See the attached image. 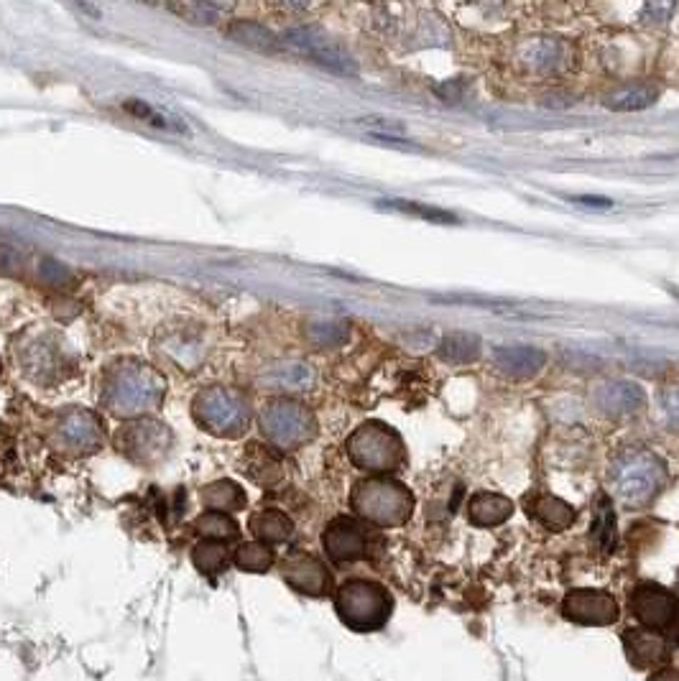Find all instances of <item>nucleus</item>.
Listing matches in <instances>:
<instances>
[{"mask_svg":"<svg viewBox=\"0 0 679 681\" xmlns=\"http://www.w3.org/2000/svg\"><path fill=\"white\" fill-rule=\"evenodd\" d=\"M611 483L623 506L641 508L667 485V465L649 449H626L613 460Z\"/></svg>","mask_w":679,"mask_h":681,"instance_id":"obj_1","label":"nucleus"},{"mask_svg":"<svg viewBox=\"0 0 679 681\" xmlns=\"http://www.w3.org/2000/svg\"><path fill=\"white\" fill-rule=\"evenodd\" d=\"M659 406H662L669 424L679 426V388H667V391L659 393Z\"/></svg>","mask_w":679,"mask_h":681,"instance_id":"obj_32","label":"nucleus"},{"mask_svg":"<svg viewBox=\"0 0 679 681\" xmlns=\"http://www.w3.org/2000/svg\"><path fill=\"white\" fill-rule=\"evenodd\" d=\"M248 528H251L253 536H256L258 541H263V544H284V541H289L291 534H294V523H291L281 511H274V508L253 513Z\"/></svg>","mask_w":679,"mask_h":681,"instance_id":"obj_20","label":"nucleus"},{"mask_svg":"<svg viewBox=\"0 0 679 681\" xmlns=\"http://www.w3.org/2000/svg\"><path fill=\"white\" fill-rule=\"evenodd\" d=\"M631 613L651 633L679 638V597L657 582H641L631 590Z\"/></svg>","mask_w":679,"mask_h":681,"instance_id":"obj_5","label":"nucleus"},{"mask_svg":"<svg viewBox=\"0 0 679 681\" xmlns=\"http://www.w3.org/2000/svg\"><path fill=\"white\" fill-rule=\"evenodd\" d=\"M202 503L217 513L240 511L246 506V493L240 490V485L230 483V480H220V483H212L202 490Z\"/></svg>","mask_w":679,"mask_h":681,"instance_id":"obj_23","label":"nucleus"},{"mask_svg":"<svg viewBox=\"0 0 679 681\" xmlns=\"http://www.w3.org/2000/svg\"><path fill=\"white\" fill-rule=\"evenodd\" d=\"M493 363L501 373L511 375V378H531L544 368L547 355L529 345H506L493 350Z\"/></svg>","mask_w":679,"mask_h":681,"instance_id":"obj_14","label":"nucleus"},{"mask_svg":"<svg viewBox=\"0 0 679 681\" xmlns=\"http://www.w3.org/2000/svg\"><path fill=\"white\" fill-rule=\"evenodd\" d=\"M623 648H626V656L631 659V664L636 669H649V666H657L659 661L667 659L669 643L667 638L659 636V633H646V630H626L623 633Z\"/></svg>","mask_w":679,"mask_h":681,"instance_id":"obj_16","label":"nucleus"},{"mask_svg":"<svg viewBox=\"0 0 679 681\" xmlns=\"http://www.w3.org/2000/svg\"><path fill=\"white\" fill-rule=\"evenodd\" d=\"M159 396H164V383L156 381L146 365L123 370L118 381H113V386L108 388V403L115 414H133V411L146 409Z\"/></svg>","mask_w":679,"mask_h":681,"instance_id":"obj_8","label":"nucleus"},{"mask_svg":"<svg viewBox=\"0 0 679 681\" xmlns=\"http://www.w3.org/2000/svg\"><path fill=\"white\" fill-rule=\"evenodd\" d=\"M616 511H613L611 498L605 493H598L595 498V513H593V539L600 551L611 554L616 546Z\"/></svg>","mask_w":679,"mask_h":681,"instance_id":"obj_21","label":"nucleus"},{"mask_svg":"<svg viewBox=\"0 0 679 681\" xmlns=\"http://www.w3.org/2000/svg\"><path fill=\"white\" fill-rule=\"evenodd\" d=\"M281 577L291 590L307 597H325L332 587L330 569L307 551H294L281 564Z\"/></svg>","mask_w":679,"mask_h":681,"instance_id":"obj_12","label":"nucleus"},{"mask_svg":"<svg viewBox=\"0 0 679 681\" xmlns=\"http://www.w3.org/2000/svg\"><path fill=\"white\" fill-rule=\"evenodd\" d=\"M123 108H126L128 113L133 115V118L146 120V123L154 125V128H164V131H174V133H187V128H184L179 120L169 118L166 113H159V110L151 108V105H146V103H141V100H128V103H123Z\"/></svg>","mask_w":679,"mask_h":681,"instance_id":"obj_27","label":"nucleus"},{"mask_svg":"<svg viewBox=\"0 0 679 681\" xmlns=\"http://www.w3.org/2000/svg\"><path fill=\"white\" fill-rule=\"evenodd\" d=\"M649 681H679V669H672V666L659 669L649 676Z\"/></svg>","mask_w":679,"mask_h":681,"instance_id":"obj_35","label":"nucleus"},{"mask_svg":"<svg viewBox=\"0 0 679 681\" xmlns=\"http://www.w3.org/2000/svg\"><path fill=\"white\" fill-rule=\"evenodd\" d=\"M514 513V503L506 495L498 493H478L470 500V521L480 528L501 526Z\"/></svg>","mask_w":679,"mask_h":681,"instance_id":"obj_18","label":"nucleus"},{"mask_svg":"<svg viewBox=\"0 0 679 681\" xmlns=\"http://www.w3.org/2000/svg\"><path fill=\"white\" fill-rule=\"evenodd\" d=\"M194 414L200 424H205L215 434H238L248 424L246 401H240L235 393L223 391V388L200 393L194 401Z\"/></svg>","mask_w":679,"mask_h":681,"instance_id":"obj_7","label":"nucleus"},{"mask_svg":"<svg viewBox=\"0 0 679 681\" xmlns=\"http://www.w3.org/2000/svg\"><path fill=\"white\" fill-rule=\"evenodd\" d=\"M440 355L455 365L473 363L480 355V337L473 332H447L440 342Z\"/></svg>","mask_w":679,"mask_h":681,"instance_id":"obj_22","label":"nucleus"},{"mask_svg":"<svg viewBox=\"0 0 679 681\" xmlns=\"http://www.w3.org/2000/svg\"><path fill=\"white\" fill-rule=\"evenodd\" d=\"M659 87L649 85V82H639V85H626L621 90H613L605 97V108L618 110V113H636V110H646L657 103Z\"/></svg>","mask_w":679,"mask_h":681,"instance_id":"obj_19","label":"nucleus"},{"mask_svg":"<svg viewBox=\"0 0 679 681\" xmlns=\"http://www.w3.org/2000/svg\"><path fill=\"white\" fill-rule=\"evenodd\" d=\"M388 205L394 207V210L409 212V215L427 217V220H434V222H457V217H455V215H450V212H445V210H434V207L417 205V202H388Z\"/></svg>","mask_w":679,"mask_h":681,"instance_id":"obj_29","label":"nucleus"},{"mask_svg":"<svg viewBox=\"0 0 679 681\" xmlns=\"http://www.w3.org/2000/svg\"><path fill=\"white\" fill-rule=\"evenodd\" d=\"M228 562L230 557L223 541L205 539L192 549V564L197 567V572H202L205 577H215V574L225 572Z\"/></svg>","mask_w":679,"mask_h":681,"instance_id":"obj_24","label":"nucleus"},{"mask_svg":"<svg viewBox=\"0 0 679 681\" xmlns=\"http://www.w3.org/2000/svg\"><path fill=\"white\" fill-rule=\"evenodd\" d=\"M345 337H348V330H345L343 324H320V327H314L312 332V340L317 342V345H337V342H343Z\"/></svg>","mask_w":679,"mask_h":681,"instance_id":"obj_30","label":"nucleus"},{"mask_svg":"<svg viewBox=\"0 0 679 681\" xmlns=\"http://www.w3.org/2000/svg\"><path fill=\"white\" fill-rule=\"evenodd\" d=\"M286 44L294 49V52L304 54L312 62L322 64V67L332 69L337 74H355V62L350 54H345L335 41L327 34H322L320 29H312V26H304V29H291L284 34Z\"/></svg>","mask_w":679,"mask_h":681,"instance_id":"obj_9","label":"nucleus"},{"mask_svg":"<svg viewBox=\"0 0 679 681\" xmlns=\"http://www.w3.org/2000/svg\"><path fill=\"white\" fill-rule=\"evenodd\" d=\"M337 618L355 633L381 630L394 613V597L378 582L371 579H348L335 592Z\"/></svg>","mask_w":679,"mask_h":681,"instance_id":"obj_3","label":"nucleus"},{"mask_svg":"<svg viewBox=\"0 0 679 681\" xmlns=\"http://www.w3.org/2000/svg\"><path fill=\"white\" fill-rule=\"evenodd\" d=\"M322 546H325L327 557L337 564L358 562L366 559L371 551V536L355 518L340 516L327 523L325 534H322Z\"/></svg>","mask_w":679,"mask_h":681,"instance_id":"obj_11","label":"nucleus"},{"mask_svg":"<svg viewBox=\"0 0 679 681\" xmlns=\"http://www.w3.org/2000/svg\"><path fill=\"white\" fill-rule=\"evenodd\" d=\"M230 36L238 39L240 44L253 46V49H261V52H274L276 49V39L269 34V31L258 26V23H235L230 29Z\"/></svg>","mask_w":679,"mask_h":681,"instance_id":"obj_28","label":"nucleus"},{"mask_svg":"<svg viewBox=\"0 0 679 681\" xmlns=\"http://www.w3.org/2000/svg\"><path fill=\"white\" fill-rule=\"evenodd\" d=\"M276 562V554L269 544L263 541H248L235 551V567L251 574L269 572Z\"/></svg>","mask_w":679,"mask_h":681,"instance_id":"obj_25","label":"nucleus"},{"mask_svg":"<svg viewBox=\"0 0 679 681\" xmlns=\"http://www.w3.org/2000/svg\"><path fill=\"white\" fill-rule=\"evenodd\" d=\"M580 202H585V205H590V207H611L613 202L611 199H603V197H580Z\"/></svg>","mask_w":679,"mask_h":681,"instance_id":"obj_36","label":"nucleus"},{"mask_svg":"<svg viewBox=\"0 0 679 681\" xmlns=\"http://www.w3.org/2000/svg\"><path fill=\"white\" fill-rule=\"evenodd\" d=\"M360 125L366 128H373L381 138H391V136H404V125L399 120H383V118H366L360 120Z\"/></svg>","mask_w":679,"mask_h":681,"instance_id":"obj_31","label":"nucleus"},{"mask_svg":"<svg viewBox=\"0 0 679 681\" xmlns=\"http://www.w3.org/2000/svg\"><path fill=\"white\" fill-rule=\"evenodd\" d=\"M404 442L391 426L368 421L348 439V457L355 467L366 472H394L404 462Z\"/></svg>","mask_w":679,"mask_h":681,"instance_id":"obj_4","label":"nucleus"},{"mask_svg":"<svg viewBox=\"0 0 679 681\" xmlns=\"http://www.w3.org/2000/svg\"><path fill=\"white\" fill-rule=\"evenodd\" d=\"M350 508L373 526L396 528L404 526L414 513V495L399 480L368 477L360 480L350 493Z\"/></svg>","mask_w":679,"mask_h":681,"instance_id":"obj_2","label":"nucleus"},{"mask_svg":"<svg viewBox=\"0 0 679 681\" xmlns=\"http://www.w3.org/2000/svg\"><path fill=\"white\" fill-rule=\"evenodd\" d=\"M672 11H674L672 3H649V6L644 8V13H641V18L649 23H662L672 16Z\"/></svg>","mask_w":679,"mask_h":681,"instance_id":"obj_34","label":"nucleus"},{"mask_svg":"<svg viewBox=\"0 0 679 681\" xmlns=\"http://www.w3.org/2000/svg\"><path fill=\"white\" fill-rule=\"evenodd\" d=\"M194 528H197L205 539L223 541V544L225 541L238 539V534H240L238 523H235L228 513H217V511H210V513H205V516L197 518Z\"/></svg>","mask_w":679,"mask_h":681,"instance_id":"obj_26","label":"nucleus"},{"mask_svg":"<svg viewBox=\"0 0 679 681\" xmlns=\"http://www.w3.org/2000/svg\"><path fill=\"white\" fill-rule=\"evenodd\" d=\"M261 426L266 437L279 447L289 449L314 437V419L304 406L291 401H276L263 411Z\"/></svg>","mask_w":679,"mask_h":681,"instance_id":"obj_6","label":"nucleus"},{"mask_svg":"<svg viewBox=\"0 0 679 681\" xmlns=\"http://www.w3.org/2000/svg\"><path fill=\"white\" fill-rule=\"evenodd\" d=\"M593 401L603 414L623 416L644 409L646 396L639 383L634 381H608L595 391Z\"/></svg>","mask_w":679,"mask_h":681,"instance_id":"obj_13","label":"nucleus"},{"mask_svg":"<svg viewBox=\"0 0 679 681\" xmlns=\"http://www.w3.org/2000/svg\"><path fill=\"white\" fill-rule=\"evenodd\" d=\"M567 59V46L562 39L554 36H539L521 44L519 62L531 72H554L560 69Z\"/></svg>","mask_w":679,"mask_h":681,"instance_id":"obj_15","label":"nucleus"},{"mask_svg":"<svg viewBox=\"0 0 679 681\" xmlns=\"http://www.w3.org/2000/svg\"><path fill=\"white\" fill-rule=\"evenodd\" d=\"M526 511L531 513V518H537L544 528H549V531H565V528H570L575 523L577 516L570 503L549 493L531 495L526 500Z\"/></svg>","mask_w":679,"mask_h":681,"instance_id":"obj_17","label":"nucleus"},{"mask_svg":"<svg viewBox=\"0 0 679 681\" xmlns=\"http://www.w3.org/2000/svg\"><path fill=\"white\" fill-rule=\"evenodd\" d=\"M562 615H565L570 623L577 625H613L621 618V608H618V600L605 590H590V587H582V590L567 592L565 600H562Z\"/></svg>","mask_w":679,"mask_h":681,"instance_id":"obj_10","label":"nucleus"},{"mask_svg":"<svg viewBox=\"0 0 679 681\" xmlns=\"http://www.w3.org/2000/svg\"><path fill=\"white\" fill-rule=\"evenodd\" d=\"M172 11H177L179 16H187L192 23H210L220 8L217 6H172Z\"/></svg>","mask_w":679,"mask_h":681,"instance_id":"obj_33","label":"nucleus"},{"mask_svg":"<svg viewBox=\"0 0 679 681\" xmlns=\"http://www.w3.org/2000/svg\"><path fill=\"white\" fill-rule=\"evenodd\" d=\"M677 590H679V572H677Z\"/></svg>","mask_w":679,"mask_h":681,"instance_id":"obj_37","label":"nucleus"}]
</instances>
